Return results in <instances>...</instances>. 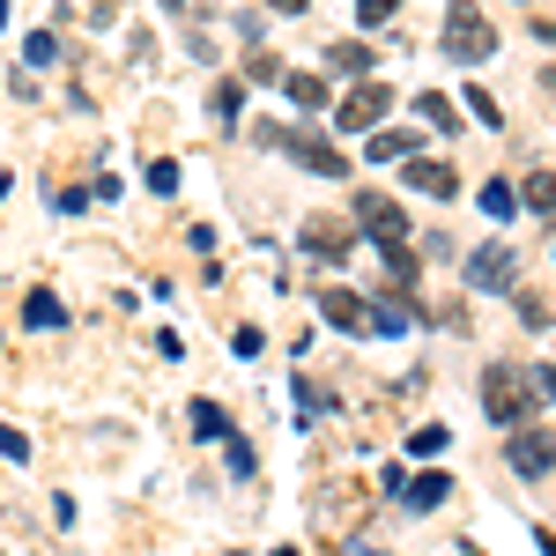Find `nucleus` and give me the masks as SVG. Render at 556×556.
<instances>
[{
	"label": "nucleus",
	"mask_w": 556,
	"mask_h": 556,
	"mask_svg": "<svg viewBox=\"0 0 556 556\" xmlns=\"http://www.w3.org/2000/svg\"><path fill=\"white\" fill-rule=\"evenodd\" d=\"M223 453H230V475H253L260 460H253V445H245V438H223Z\"/></svg>",
	"instance_id": "393cba45"
},
{
	"label": "nucleus",
	"mask_w": 556,
	"mask_h": 556,
	"mask_svg": "<svg viewBox=\"0 0 556 556\" xmlns=\"http://www.w3.org/2000/svg\"><path fill=\"white\" fill-rule=\"evenodd\" d=\"M468 282L475 290H505V282H513V253H505V245H482V253L468 260Z\"/></svg>",
	"instance_id": "1a4fd4ad"
},
{
	"label": "nucleus",
	"mask_w": 556,
	"mask_h": 556,
	"mask_svg": "<svg viewBox=\"0 0 556 556\" xmlns=\"http://www.w3.org/2000/svg\"><path fill=\"white\" fill-rule=\"evenodd\" d=\"M379 260H386V275H393V282H401V290H408V282H416V253H408V245H401V238H393V245H379Z\"/></svg>",
	"instance_id": "a211bd4d"
},
{
	"label": "nucleus",
	"mask_w": 556,
	"mask_h": 556,
	"mask_svg": "<svg viewBox=\"0 0 556 556\" xmlns=\"http://www.w3.org/2000/svg\"><path fill=\"white\" fill-rule=\"evenodd\" d=\"M267 8H282V15H304V8H312V0H267Z\"/></svg>",
	"instance_id": "c756f323"
},
{
	"label": "nucleus",
	"mask_w": 556,
	"mask_h": 556,
	"mask_svg": "<svg viewBox=\"0 0 556 556\" xmlns=\"http://www.w3.org/2000/svg\"><path fill=\"white\" fill-rule=\"evenodd\" d=\"M408 156H416V134H371V164H408Z\"/></svg>",
	"instance_id": "f8f14e48"
},
{
	"label": "nucleus",
	"mask_w": 556,
	"mask_h": 556,
	"mask_svg": "<svg viewBox=\"0 0 556 556\" xmlns=\"http://www.w3.org/2000/svg\"><path fill=\"white\" fill-rule=\"evenodd\" d=\"M245 75H253V83H282V67H275V52H253V60H245Z\"/></svg>",
	"instance_id": "cd10ccee"
},
{
	"label": "nucleus",
	"mask_w": 556,
	"mask_h": 556,
	"mask_svg": "<svg viewBox=\"0 0 556 556\" xmlns=\"http://www.w3.org/2000/svg\"><path fill=\"white\" fill-rule=\"evenodd\" d=\"M0 453H8V460H30V438H23L15 424H0Z\"/></svg>",
	"instance_id": "a878e982"
},
{
	"label": "nucleus",
	"mask_w": 556,
	"mask_h": 556,
	"mask_svg": "<svg viewBox=\"0 0 556 556\" xmlns=\"http://www.w3.org/2000/svg\"><path fill=\"white\" fill-rule=\"evenodd\" d=\"M505 468L527 475V482H542V475L556 468V430H513V445H505Z\"/></svg>",
	"instance_id": "7ed1b4c3"
},
{
	"label": "nucleus",
	"mask_w": 556,
	"mask_h": 556,
	"mask_svg": "<svg viewBox=\"0 0 556 556\" xmlns=\"http://www.w3.org/2000/svg\"><path fill=\"white\" fill-rule=\"evenodd\" d=\"M327 60H334V67H349V75H364V67H371V52H364V45H334Z\"/></svg>",
	"instance_id": "5701e85b"
},
{
	"label": "nucleus",
	"mask_w": 556,
	"mask_h": 556,
	"mask_svg": "<svg viewBox=\"0 0 556 556\" xmlns=\"http://www.w3.org/2000/svg\"><path fill=\"white\" fill-rule=\"evenodd\" d=\"M356 223H364V230H371L379 245H393V238H408V215L393 208L386 193H356Z\"/></svg>",
	"instance_id": "39448f33"
},
{
	"label": "nucleus",
	"mask_w": 556,
	"mask_h": 556,
	"mask_svg": "<svg viewBox=\"0 0 556 556\" xmlns=\"http://www.w3.org/2000/svg\"><path fill=\"white\" fill-rule=\"evenodd\" d=\"M542 393H556V364H549V371H542Z\"/></svg>",
	"instance_id": "2f4dec72"
},
{
	"label": "nucleus",
	"mask_w": 556,
	"mask_h": 556,
	"mask_svg": "<svg viewBox=\"0 0 556 556\" xmlns=\"http://www.w3.org/2000/svg\"><path fill=\"white\" fill-rule=\"evenodd\" d=\"M290 104H298V112H319V104H327V83H319V75H290Z\"/></svg>",
	"instance_id": "6ab92c4d"
},
{
	"label": "nucleus",
	"mask_w": 556,
	"mask_h": 556,
	"mask_svg": "<svg viewBox=\"0 0 556 556\" xmlns=\"http://www.w3.org/2000/svg\"><path fill=\"white\" fill-rule=\"evenodd\" d=\"M393 8H401V0H356V23H364V30H379Z\"/></svg>",
	"instance_id": "b1692460"
},
{
	"label": "nucleus",
	"mask_w": 556,
	"mask_h": 556,
	"mask_svg": "<svg viewBox=\"0 0 556 556\" xmlns=\"http://www.w3.org/2000/svg\"><path fill=\"white\" fill-rule=\"evenodd\" d=\"M445 497H453L445 475H416V482H401V505H408V513H438Z\"/></svg>",
	"instance_id": "9d476101"
},
{
	"label": "nucleus",
	"mask_w": 556,
	"mask_h": 556,
	"mask_svg": "<svg viewBox=\"0 0 556 556\" xmlns=\"http://www.w3.org/2000/svg\"><path fill=\"white\" fill-rule=\"evenodd\" d=\"M186 416H193V438H230V416H223L215 401H193Z\"/></svg>",
	"instance_id": "4468645a"
},
{
	"label": "nucleus",
	"mask_w": 556,
	"mask_h": 556,
	"mask_svg": "<svg viewBox=\"0 0 556 556\" xmlns=\"http://www.w3.org/2000/svg\"><path fill=\"white\" fill-rule=\"evenodd\" d=\"M245 112V89L238 83H215V119H238Z\"/></svg>",
	"instance_id": "412c9836"
},
{
	"label": "nucleus",
	"mask_w": 556,
	"mask_h": 556,
	"mask_svg": "<svg viewBox=\"0 0 556 556\" xmlns=\"http://www.w3.org/2000/svg\"><path fill=\"white\" fill-rule=\"evenodd\" d=\"M468 112L482 119V127H497V97H490V89H468Z\"/></svg>",
	"instance_id": "bb28decb"
},
{
	"label": "nucleus",
	"mask_w": 556,
	"mask_h": 556,
	"mask_svg": "<svg viewBox=\"0 0 556 556\" xmlns=\"http://www.w3.org/2000/svg\"><path fill=\"white\" fill-rule=\"evenodd\" d=\"M267 141H282V149L298 156L304 172H319V178H342V156H334L327 141H304V134H275V127H267Z\"/></svg>",
	"instance_id": "0eeeda50"
},
{
	"label": "nucleus",
	"mask_w": 556,
	"mask_h": 556,
	"mask_svg": "<svg viewBox=\"0 0 556 556\" xmlns=\"http://www.w3.org/2000/svg\"><path fill=\"white\" fill-rule=\"evenodd\" d=\"M513 208H519V193L505 186V178H490V186H482V215H490V223H505Z\"/></svg>",
	"instance_id": "f3484780"
},
{
	"label": "nucleus",
	"mask_w": 556,
	"mask_h": 556,
	"mask_svg": "<svg viewBox=\"0 0 556 556\" xmlns=\"http://www.w3.org/2000/svg\"><path fill=\"white\" fill-rule=\"evenodd\" d=\"M527 208L556 223V172H534V178H527Z\"/></svg>",
	"instance_id": "2eb2a0df"
},
{
	"label": "nucleus",
	"mask_w": 556,
	"mask_h": 556,
	"mask_svg": "<svg viewBox=\"0 0 556 556\" xmlns=\"http://www.w3.org/2000/svg\"><path fill=\"white\" fill-rule=\"evenodd\" d=\"M371 334H408V312L401 304H371Z\"/></svg>",
	"instance_id": "aec40b11"
},
{
	"label": "nucleus",
	"mask_w": 556,
	"mask_h": 556,
	"mask_svg": "<svg viewBox=\"0 0 556 556\" xmlns=\"http://www.w3.org/2000/svg\"><path fill=\"white\" fill-rule=\"evenodd\" d=\"M23 319H30V327H67V304L52 298V290H30V304H23Z\"/></svg>",
	"instance_id": "ddd939ff"
},
{
	"label": "nucleus",
	"mask_w": 556,
	"mask_h": 556,
	"mask_svg": "<svg viewBox=\"0 0 556 556\" xmlns=\"http://www.w3.org/2000/svg\"><path fill=\"white\" fill-rule=\"evenodd\" d=\"M304 253H319V260H342V253H349L342 223H304Z\"/></svg>",
	"instance_id": "9b49d317"
},
{
	"label": "nucleus",
	"mask_w": 556,
	"mask_h": 556,
	"mask_svg": "<svg viewBox=\"0 0 556 556\" xmlns=\"http://www.w3.org/2000/svg\"><path fill=\"white\" fill-rule=\"evenodd\" d=\"M408 453H424V460H430V453H445V424H424L416 438H408Z\"/></svg>",
	"instance_id": "4be33fe9"
},
{
	"label": "nucleus",
	"mask_w": 556,
	"mask_h": 556,
	"mask_svg": "<svg viewBox=\"0 0 556 556\" xmlns=\"http://www.w3.org/2000/svg\"><path fill=\"white\" fill-rule=\"evenodd\" d=\"M275 556H298V549H275Z\"/></svg>",
	"instance_id": "473e14b6"
},
{
	"label": "nucleus",
	"mask_w": 556,
	"mask_h": 556,
	"mask_svg": "<svg viewBox=\"0 0 556 556\" xmlns=\"http://www.w3.org/2000/svg\"><path fill=\"white\" fill-rule=\"evenodd\" d=\"M319 319L342 334H371V304H356V290H319Z\"/></svg>",
	"instance_id": "423d86ee"
},
{
	"label": "nucleus",
	"mask_w": 556,
	"mask_h": 556,
	"mask_svg": "<svg viewBox=\"0 0 556 556\" xmlns=\"http://www.w3.org/2000/svg\"><path fill=\"white\" fill-rule=\"evenodd\" d=\"M438 45H445V60H468V67H475V60H490V52H497V23H490L475 0H453Z\"/></svg>",
	"instance_id": "f257e3e1"
},
{
	"label": "nucleus",
	"mask_w": 556,
	"mask_h": 556,
	"mask_svg": "<svg viewBox=\"0 0 556 556\" xmlns=\"http://www.w3.org/2000/svg\"><path fill=\"white\" fill-rule=\"evenodd\" d=\"M386 112H393V89H386V83H356V89L342 97V119H334V127H349V134H379Z\"/></svg>",
	"instance_id": "20e7f679"
},
{
	"label": "nucleus",
	"mask_w": 556,
	"mask_h": 556,
	"mask_svg": "<svg viewBox=\"0 0 556 556\" xmlns=\"http://www.w3.org/2000/svg\"><path fill=\"white\" fill-rule=\"evenodd\" d=\"M416 112H424V119H430L438 134H453V127H460V119H453V97H438V89H424V97H416Z\"/></svg>",
	"instance_id": "dca6fc26"
},
{
	"label": "nucleus",
	"mask_w": 556,
	"mask_h": 556,
	"mask_svg": "<svg viewBox=\"0 0 556 556\" xmlns=\"http://www.w3.org/2000/svg\"><path fill=\"white\" fill-rule=\"evenodd\" d=\"M482 408H490V424L519 430L534 416V379H527L519 364H490V371H482Z\"/></svg>",
	"instance_id": "f03ea898"
},
{
	"label": "nucleus",
	"mask_w": 556,
	"mask_h": 556,
	"mask_svg": "<svg viewBox=\"0 0 556 556\" xmlns=\"http://www.w3.org/2000/svg\"><path fill=\"white\" fill-rule=\"evenodd\" d=\"M542 556H556V527H549V534H542Z\"/></svg>",
	"instance_id": "7c9ffc66"
},
{
	"label": "nucleus",
	"mask_w": 556,
	"mask_h": 556,
	"mask_svg": "<svg viewBox=\"0 0 556 556\" xmlns=\"http://www.w3.org/2000/svg\"><path fill=\"white\" fill-rule=\"evenodd\" d=\"M408 186L430 193V201H453V193H460V172H453V164H430V156H408Z\"/></svg>",
	"instance_id": "6e6552de"
},
{
	"label": "nucleus",
	"mask_w": 556,
	"mask_h": 556,
	"mask_svg": "<svg viewBox=\"0 0 556 556\" xmlns=\"http://www.w3.org/2000/svg\"><path fill=\"white\" fill-rule=\"evenodd\" d=\"M149 193H178V164H149Z\"/></svg>",
	"instance_id": "c85d7f7f"
}]
</instances>
